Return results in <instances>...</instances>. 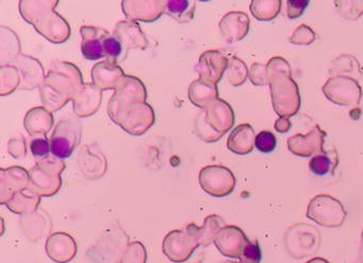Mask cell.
Segmentation results:
<instances>
[{
  "mask_svg": "<svg viewBox=\"0 0 363 263\" xmlns=\"http://www.w3.org/2000/svg\"><path fill=\"white\" fill-rule=\"evenodd\" d=\"M167 14L173 17L178 23H189L194 16L195 2L189 0H172L165 2Z\"/></svg>",
  "mask_w": 363,
  "mask_h": 263,
  "instance_id": "obj_26",
  "label": "cell"
},
{
  "mask_svg": "<svg viewBox=\"0 0 363 263\" xmlns=\"http://www.w3.org/2000/svg\"><path fill=\"white\" fill-rule=\"evenodd\" d=\"M326 132L315 125L307 135L291 136L288 139V148L292 154L299 157H311L312 155L325 152L324 146Z\"/></svg>",
  "mask_w": 363,
  "mask_h": 263,
  "instance_id": "obj_11",
  "label": "cell"
},
{
  "mask_svg": "<svg viewBox=\"0 0 363 263\" xmlns=\"http://www.w3.org/2000/svg\"><path fill=\"white\" fill-rule=\"evenodd\" d=\"M335 4L339 14L350 21H357L363 14V0H337Z\"/></svg>",
  "mask_w": 363,
  "mask_h": 263,
  "instance_id": "obj_27",
  "label": "cell"
},
{
  "mask_svg": "<svg viewBox=\"0 0 363 263\" xmlns=\"http://www.w3.org/2000/svg\"><path fill=\"white\" fill-rule=\"evenodd\" d=\"M220 263H241L240 262H237V261H223V262H220Z\"/></svg>",
  "mask_w": 363,
  "mask_h": 263,
  "instance_id": "obj_41",
  "label": "cell"
},
{
  "mask_svg": "<svg viewBox=\"0 0 363 263\" xmlns=\"http://www.w3.org/2000/svg\"><path fill=\"white\" fill-rule=\"evenodd\" d=\"M323 93L329 101L341 106H357L362 98L358 81L348 76H331L323 86Z\"/></svg>",
  "mask_w": 363,
  "mask_h": 263,
  "instance_id": "obj_7",
  "label": "cell"
},
{
  "mask_svg": "<svg viewBox=\"0 0 363 263\" xmlns=\"http://www.w3.org/2000/svg\"><path fill=\"white\" fill-rule=\"evenodd\" d=\"M147 262V252L145 246L139 241L129 244L123 256L121 263H146Z\"/></svg>",
  "mask_w": 363,
  "mask_h": 263,
  "instance_id": "obj_29",
  "label": "cell"
},
{
  "mask_svg": "<svg viewBox=\"0 0 363 263\" xmlns=\"http://www.w3.org/2000/svg\"><path fill=\"white\" fill-rule=\"evenodd\" d=\"M82 127L74 121H61L57 125L52 139L50 148L52 153L58 158H67L71 156L78 144L82 135Z\"/></svg>",
  "mask_w": 363,
  "mask_h": 263,
  "instance_id": "obj_9",
  "label": "cell"
},
{
  "mask_svg": "<svg viewBox=\"0 0 363 263\" xmlns=\"http://www.w3.org/2000/svg\"><path fill=\"white\" fill-rule=\"evenodd\" d=\"M331 64L333 65L329 69V74L333 76H348L357 80L362 74V69L358 59L352 55H340L339 57L333 59Z\"/></svg>",
  "mask_w": 363,
  "mask_h": 263,
  "instance_id": "obj_22",
  "label": "cell"
},
{
  "mask_svg": "<svg viewBox=\"0 0 363 263\" xmlns=\"http://www.w3.org/2000/svg\"><path fill=\"white\" fill-rule=\"evenodd\" d=\"M201 245L196 235V225L190 224L184 230H173L165 235L162 250L169 260L175 263L188 261Z\"/></svg>",
  "mask_w": 363,
  "mask_h": 263,
  "instance_id": "obj_6",
  "label": "cell"
},
{
  "mask_svg": "<svg viewBox=\"0 0 363 263\" xmlns=\"http://www.w3.org/2000/svg\"><path fill=\"white\" fill-rule=\"evenodd\" d=\"M123 50V44L116 36H111L108 34L104 40V51H105L106 57H108L111 63H116L120 57Z\"/></svg>",
  "mask_w": 363,
  "mask_h": 263,
  "instance_id": "obj_31",
  "label": "cell"
},
{
  "mask_svg": "<svg viewBox=\"0 0 363 263\" xmlns=\"http://www.w3.org/2000/svg\"><path fill=\"white\" fill-rule=\"evenodd\" d=\"M16 169L9 170V175L6 176L3 173L1 180V195H0V203L7 204L16 193L29 188L30 180L28 173L18 168V172Z\"/></svg>",
  "mask_w": 363,
  "mask_h": 263,
  "instance_id": "obj_18",
  "label": "cell"
},
{
  "mask_svg": "<svg viewBox=\"0 0 363 263\" xmlns=\"http://www.w3.org/2000/svg\"><path fill=\"white\" fill-rule=\"evenodd\" d=\"M250 21L244 12H230L223 17L220 29L223 37L227 42H239L243 40L250 32Z\"/></svg>",
  "mask_w": 363,
  "mask_h": 263,
  "instance_id": "obj_15",
  "label": "cell"
},
{
  "mask_svg": "<svg viewBox=\"0 0 363 263\" xmlns=\"http://www.w3.org/2000/svg\"><path fill=\"white\" fill-rule=\"evenodd\" d=\"M320 244V231L306 223L292 225L284 233L286 252L294 259L306 258L315 254Z\"/></svg>",
  "mask_w": 363,
  "mask_h": 263,
  "instance_id": "obj_4",
  "label": "cell"
},
{
  "mask_svg": "<svg viewBox=\"0 0 363 263\" xmlns=\"http://www.w3.org/2000/svg\"><path fill=\"white\" fill-rule=\"evenodd\" d=\"M201 115L205 124H201L199 136L206 142L218 141L235 124V112L233 108L227 102L220 99L208 106L206 112Z\"/></svg>",
  "mask_w": 363,
  "mask_h": 263,
  "instance_id": "obj_2",
  "label": "cell"
},
{
  "mask_svg": "<svg viewBox=\"0 0 363 263\" xmlns=\"http://www.w3.org/2000/svg\"><path fill=\"white\" fill-rule=\"evenodd\" d=\"M272 103L279 117L294 116L301 108V95L298 86L291 74H281L269 78Z\"/></svg>",
  "mask_w": 363,
  "mask_h": 263,
  "instance_id": "obj_1",
  "label": "cell"
},
{
  "mask_svg": "<svg viewBox=\"0 0 363 263\" xmlns=\"http://www.w3.org/2000/svg\"><path fill=\"white\" fill-rule=\"evenodd\" d=\"M248 76H250L252 84L256 85V86L269 84V78H267V65H264V64H252Z\"/></svg>",
  "mask_w": 363,
  "mask_h": 263,
  "instance_id": "obj_36",
  "label": "cell"
},
{
  "mask_svg": "<svg viewBox=\"0 0 363 263\" xmlns=\"http://www.w3.org/2000/svg\"><path fill=\"white\" fill-rule=\"evenodd\" d=\"M199 184L208 194L223 197L230 194L235 187V177L228 168L208 165L201 170Z\"/></svg>",
  "mask_w": 363,
  "mask_h": 263,
  "instance_id": "obj_8",
  "label": "cell"
},
{
  "mask_svg": "<svg viewBox=\"0 0 363 263\" xmlns=\"http://www.w3.org/2000/svg\"><path fill=\"white\" fill-rule=\"evenodd\" d=\"M281 8L280 0H252L250 4L252 14L260 21H273Z\"/></svg>",
  "mask_w": 363,
  "mask_h": 263,
  "instance_id": "obj_25",
  "label": "cell"
},
{
  "mask_svg": "<svg viewBox=\"0 0 363 263\" xmlns=\"http://www.w3.org/2000/svg\"><path fill=\"white\" fill-rule=\"evenodd\" d=\"M274 127H275L278 133H288L291 127H292V123H291L290 119H289L288 117H279V118L276 120Z\"/></svg>",
  "mask_w": 363,
  "mask_h": 263,
  "instance_id": "obj_38",
  "label": "cell"
},
{
  "mask_svg": "<svg viewBox=\"0 0 363 263\" xmlns=\"http://www.w3.org/2000/svg\"><path fill=\"white\" fill-rule=\"evenodd\" d=\"M359 262L363 263V230L361 233L360 252H359Z\"/></svg>",
  "mask_w": 363,
  "mask_h": 263,
  "instance_id": "obj_39",
  "label": "cell"
},
{
  "mask_svg": "<svg viewBox=\"0 0 363 263\" xmlns=\"http://www.w3.org/2000/svg\"><path fill=\"white\" fill-rule=\"evenodd\" d=\"M250 242L245 233L235 225L223 227L214 239L216 248L228 258L240 259L246 244Z\"/></svg>",
  "mask_w": 363,
  "mask_h": 263,
  "instance_id": "obj_10",
  "label": "cell"
},
{
  "mask_svg": "<svg viewBox=\"0 0 363 263\" xmlns=\"http://www.w3.org/2000/svg\"><path fill=\"white\" fill-rule=\"evenodd\" d=\"M339 163V157L335 150L329 151V152L320 153L314 155L309 163V169L312 173L318 176H324L326 174L335 173V169Z\"/></svg>",
  "mask_w": 363,
  "mask_h": 263,
  "instance_id": "obj_23",
  "label": "cell"
},
{
  "mask_svg": "<svg viewBox=\"0 0 363 263\" xmlns=\"http://www.w3.org/2000/svg\"><path fill=\"white\" fill-rule=\"evenodd\" d=\"M228 67L229 82L233 86H240L243 84L250 74L246 64L238 57H233L229 59Z\"/></svg>",
  "mask_w": 363,
  "mask_h": 263,
  "instance_id": "obj_28",
  "label": "cell"
},
{
  "mask_svg": "<svg viewBox=\"0 0 363 263\" xmlns=\"http://www.w3.org/2000/svg\"><path fill=\"white\" fill-rule=\"evenodd\" d=\"M286 15L289 18L295 19L301 17L309 6V0H289L286 2Z\"/></svg>",
  "mask_w": 363,
  "mask_h": 263,
  "instance_id": "obj_37",
  "label": "cell"
},
{
  "mask_svg": "<svg viewBox=\"0 0 363 263\" xmlns=\"http://www.w3.org/2000/svg\"><path fill=\"white\" fill-rule=\"evenodd\" d=\"M189 95L191 101L201 108H207L218 99L216 85L209 84L203 80L195 81L191 84Z\"/></svg>",
  "mask_w": 363,
  "mask_h": 263,
  "instance_id": "obj_21",
  "label": "cell"
},
{
  "mask_svg": "<svg viewBox=\"0 0 363 263\" xmlns=\"http://www.w3.org/2000/svg\"><path fill=\"white\" fill-rule=\"evenodd\" d=\"M30 150L33 156L37 157V158H48L50 151H52V148H50V140L46 138L45 135L33 138V139L31 140Z\"/></svg>",
  "mask_w": 363,
  "mask_h": 263,
  "instance_id": "obj_35",
  "label": "cell"
},
{
  "mask_svg": "<svg viewBox=\"0 0 363 263\" xmlns=\"http://www.w3.org/2000/svg\"><path fill=\"white\" fill-rule=\"evenodd\" d=\"M228 66L229 59L224 54L220 51L210 50L201 54L197 70L201 80L216 85L223 78V74Z\"/></svg>",
  "mask_w": 363,
  "mask_h": 263,
  "instance_id": "obj_14",
  "label": "cell"
},
{
  "mask_svg": "<svg viewBox=\"0 0 363 263\" xmlns=\"http://www.w3.org/2000/svg\"><path fill=\"white\" fill-rule=\"evenodd\" d=\"M255 146L262 153H271L277 146V139L272 132L262 131L256 136Z\"/></svg>",
  "mask_w": 363,
  "mask_h": 263,
  "instance_id": "obj_32",
  "label": "cell"
},
{
  "mask_svg": "<svg viewBox=\"0 0 363 263\" xmlns=\"http://www.w3.org/2000/svg\"><path fill=\"white\" fill-rule=\"evenodd\" d=\"M255 140H256V134L252 125L245 123V124L238 125L228 137L227 146L231 152L238 155H246L254 150Z\"/></svg>",
  "mask_w": 363,
  "mask_h": 263,
  "instance_id": "obj_17",
  "label": "cell"
},
{
  "mask_svg": "<svg viewBox=\"0 0 363 263\" xmlns=\"http://www.w3.org/2000/svg\"><path fill=\"white\" fill-rule=\"evenodd\" d=\"M63 168H33L30 170L29 177L30 185L29 188L33 189L40 197H52L60 190V173Z\"/></svg>",
  "mask_w": 363,
  "mask_h": 263,
  "instance_id": "obj_12",
  "label": "cell"
},
{
  "mask_svg": "<svg viewBox=\"0 0 363 263\" xmlns=\"http://www.w3.org/2000/svg\"><path fill=\"white\" fill-rule=\"evenodd\" d=\"M108 32L104 29L93 27H82V35L84 37L82 44V52L89 61L105 57L104 51V40L108 35Z\"/></svg>",
  "mask_w": 363,
  "mask_h": 263,
  "instance_id": "obj_16",
  "label": "cell"
},
{
  "mask_svg": "<svg viewBox=\"0 0 363 263\" xmlns=\"http://www.w3.org/2000/svg\"><path fill=\"white\" fill-rule=\"evenodd\" d=\"M261 259H262V254H261L260 245H259V242L255 240V241H250L246 244L241 258H240V262L260 263Z\"/></svg>",
  "mask_w": 363,
  "mask_h": 263,
  "instance_id": "obj_33",
  "label": "cell"
},
{
  "mask_svg": "<svg viewBox=\"0 0 363 263\" xmlns=\"http://www.w3.org/2000/svg\"><path fill=\"white\" fill-rule=\"evenodd\" d=\"M306 263H329L326 259L320 258V257H316V258L311 259V260L308 261Z\"/></svg>",
  "mask_w": 363,
  "mask_h": 263,
  "instance_id": "obj_40",
  "label": "cell"
},
{
  "mask_svg": "<svg viewBox=\"0 0 363 263\" xmlns=\"http://www.w3.org/2000/svg\"><path fill=\"white\" fill-rule=\"evenodd\" d=\"M129 245V238L120 227L109 229L95 245L89 248L86 256L93 263H118Z\"/></svg>",
  "mask_w": 363,
  "mask_h": 263,
  "instance_id": "obj_3",
  "label": "cell"
},
{
  "mask_svg": "<svg viewBox=\"0 0 363 263\" xmlns=\"http://www.w3.org/2000/svg\"><path fill=\"white\" fill-rule=\"evenodd\" d=\"M267 78L276 76V74H286L292 76L290 64L284 57H275L269 59L267 65Z\"/></svg>",
  "mask_w": 363,
  "mask_h": 263,
  "instance_id": "obj_34",
  "label": "cell"
},
{
  "mask_svg": "<svg viewBox=\"0 0 363 263\" xmlns=\"http://www.w3.org/2000/svg\"><path fill=\"white\" fill-rule=\"evenodd\" d=\"M41 197L33 189L26 188L16 193L6 205L11 211L18 214H30L39 207Z\"/></svg>",
  "mask_w": 363,
  "mask_h": 263,
  "instance_id": "obj_19",
  "label": "cell"
},
{
  "mask_svg": "<svg viewBox=\"0 0 363 263\" xmlns=\"http://www.w3.org/2000/svg\"><path fill=\"white\" fill-rule=\"evenodd\" d=\"M226 226L225 221L216 214H211L206 218L203 227L196 226V235L199 237L201 245L209 246L213 243L216 235L218 231Z\"/></svg>",
  "mask_w": 363,
  "mask_h": 263,
  "instance_id": "obj_24",
  "label": "cell"
},
{
  "mask_svg": "<svg viewBox=\"0 0 363 263\" xmlns=\"http://www.w3.org/2000/svg\"><path fill=\"white\" fill-rule=\"evenodd\" d=\"M46 254L57 263H67L77 255V243L67 233H55L48 237L45 245Z\"/></svg>",
  "mask_w": 363,
  "mask_h": 263,
  "instance_id": "obj_13",
  "label": "cell"
},
{
  "mask_svg": "<svg viewBox=\"0 0 363 263\" xmlns=\"http://www.w3.org/2000/svg\"><path fill=\"white\" fill-rule=\"evenodd\" d=\"M354 263H360V262H354Z\"/></svg>",
  "mask_w": 363,
  "mask_h": 263,
  "instance_id": "obj_42",
  "label": "cell"
},
{
  "mask_svg": "<svg viewBox=\"0 0 363 263\" xmlns=\"http://www.w3.org/2000/svg\"><path fill=\"white\" fill-rule=\"evenodd\" d=\"M307 216L320 226L337 228L345 222L347 214L339 199L330 195L320 194L310 201Z\"/></svg>",
  "mask_w": 363,
  "mask_h": 263,
  "instance_id": "obj_5",
  "label": "cell"
},
{
  "mask_svg": "<svg viewBox=\"0 0 363 263\" xmlns=\"http://www.w3.org/2000/svg\"><path fill=\"white\" fill-rule=\"evenodd\" d=\"M316 34L309 25H301L293 32L290 37V42L298 46H309L315 40Z\"/></svg>",
  "mask_w": 363,
  "mask_h": 263,
  "instance_id": "obj_30",
  "label": "cell"
},
{
  "mask_svg": "<svg viewBox=\"0 0 363 263\" xmlns=\"http://www.w3.org/2000/svg\"><path fill=\"white\" fill-rule=\"evenodd\" d=\"M25 235L33 242L39 241L50 233V222L39 214H25L21 220Z\"/></svg>",
  "mask_w": 363,
  "mask_h": 263,
  "instance_id": "obj_20",
  "label": "cell"
}]
</instances>
